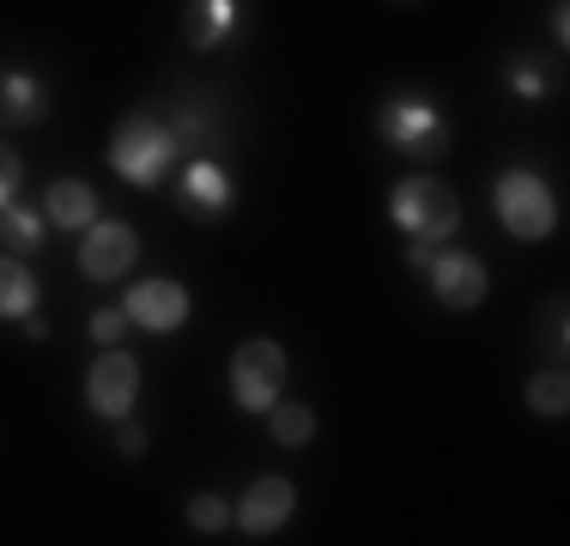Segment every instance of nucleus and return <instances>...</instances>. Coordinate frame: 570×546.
<instances>
[{
    "label": "nucleus",
    "instance_id": "4be33fe9",
    "mask_svg": "<svg viewBox=\"0 0 570 546\" xmlns=\"http://www.w3.org/2000/svg\"><path fill=\"white\" fill-rule=\"evenodd\" d=\"M510 86L522 91V98H540V74L528 61H510Z\"/></svg>",
    "mask_w": 570,
    "mask_h": 546
},
{
    "label": "nucleus",
    "instance_id": "423d86ee",
    "mask_svg": "<svg viewBox=\"0 0 570 546\" xmlns=\"http://www.w3.org/2000/svg\"><path fill=\"white\" fill-rule=\"evenodd\" d=\"M134 394H140V364H134L128 352H104V359L91 364V377H86V401H91V413L121 419V413L134 407Z\"/></svg>",
    "mask_w": 570,
    "mask_h": 546
},
{
    "label": "nucleus",
    "instance_id": "a211bd4d",
    "mask_svg": "<svg viewBox=\"0 0 570 546\" xmlns=\"http://www.w3.org/2000/svg\"><path fill=\"white\" fill-rule=\"evenodd\" d=\"M564 401H570L564 371H547V377L528 382V407H534V413H564Z\"/></svg>",
    "mask_w": 570,
    "mask_h": 546
},
{
    "label": "nucleus",
    "instance_id": "412c9836",
    "mask_svg": "<svg viewBox=\"0 0 570 546\" xmlns=\"http://www.w3.org/2000/svg\"><path fill=\"white\" fill-rule=\"evenodd\" d=\"M121 328H128V316H121V310H98V316H91V340H116Z\"/></svg>",
    "mask_w": 570,
    "mask_h": 546
},
{
    "label": "nucleus",
    "instance_id": "9b49d317",
    "mask_svg": "<svg viewBox=\"0 0 570 546\" xmlns=\"http://www.w3.org/2000/svg\"><path fill=\"white\" fill-rule=\"evenodd\" d=\"M225 207H230L225 170H219V164H207V158H195V164H188V176H183V213L188 218H219Z\"/></svg>",
    "mask_w": 570,
    "mask_h": 546
},
{
    "label": "nucleus",
    "instance_id": "5701e85b",
    "mask_svg": "<svg viewBox=\"0 0 570 546\" xmlns=\"http://www.w3.org/2000/svg\"><path fill=\"white\" fill-rule=\"evenodd\" d=\"M547 347H552V352H564V304H552V310H547Z\"/></svg>",
    "mask_w": 570,
    "mask_h": 546
},
{
    "label": "nucleus",
    "instance_id": "20e7f679",
    "mask_svg": "<svg viewBox=\"0 0 570 546\" xmlns=\"http://www.w3.org/2000/svg\"><path fill=\"white\" fill-rule=\"evenodd\" d=\"M285 389V352L274 340H243L237 359H230V394H237L243 413H267Z\"/></svg>",
    "mask_w": 570,
    "mask_h": 546
},
{
    "label": "nucleus",
    "instance_id": "dca6fc26",
    "mask_svg": "<svg viewBox=\"0 0 570 546\" xmlns=\"http://www.w3.org/2000/svg\"><path fill=\"white\" fill-rule=\"evenodd\" d=\"M0 243H12V250H37V243H43V213L7 201V207H0Z\"/></svg>",
    "mask_w": 570,
    "mask_h": 546
},
{
    "label": "nucleus",
    "instance_id": "f3484780",
    "mask_svg": "<svg viewBox=\"0 0 570 546\" xmlns=\"http://www.w3.org/2000/svg\"><path fill=\"white\" fill-rule=\"evenodd\" d=\"M267 413H274V437H279L285 449L309 443V431H316V413H309V407H297V401H292V407H279V401H274Z\"/></svg>",
    "mask_w": 570,
    "mask_h": 546
},
{
    "label": "nucleus",
    "instance_id": "2eb2a0df",
    "mask_svg": "<svg viewBox=\"0 0 570 546\" xmlns=\"http://www.w3.org/2000/svg\"><path fill=\"white\" fill-rule=\"evenodd\" d=\"M31 310H37V280H31V267L0 255V316H19V322H24Z\"/></svg>",
    "mask_w": 570,
    "mask_h": 546
},
{
    "label": "nucleus",
    "instance_id": "39448f33",
    "mask_svg": "<svg viewBox=\"0 0 570 546\" xmlns=\"http://www.w3.org/2000/svg\"><path fill=\"white\" fill-rule=\"evenodd\" d=\"M383 140L401 146V153H413V158H443L450 153V128H443V116L431 104H419V98H401V104L383 109Z\"/></svg>",
    "mask_w": 570,
    "mask_h": 546
},
{
    "label": "nucleus",
    "instance_id": "f03ea898",
    "mask_svg": "<svg viewBox=\"0 0 570 546\" xmlns=\"http://www.w3.org/2000/svg\"><path fill=\"white\" fill-rule=\"evenodd\" d=\"M395 225L406 231V237H450V231L461 225V201L450 183H438V176H406V183L395 188Z\"/></svg>",
    "mask_w": 570,
    "mask_h": 546
},
{
    "label": "nucleus",
    "instance_id": "1a4fd4ad",
    "mask_svg": "<svg viewBox=\"0 0 570 546\" xmlns=\"http://www.w3.org/2000/svg\"><path fill=\"white\" fill-rule=\"evenodd\" d=\"M121 316L140 322V328H183L188 316V292L176 280H146L121 298Z\"/></svg>",
    "mask_w": 570,
    "mask_h": 546
},
{
    "label": "nucleus",
    "instance_id": "f257e3e1",
    "mask_svg": "<svg viewBox=\"0 0 570 546\" xmlns=\"http://www.w3.org/2000/svg\"><path fill=\"white\" fill-rule=\"evenodd\" d=\"M176 134L165 128L158 116H146V109H134V116H121V128L110 134V164L116 176H128L134 188H153L158 176H165V164L176 158Z\"/></svg>",
    "mask_w": 570,
    "mask_h": 546
},
{
    "label": "nucleus",
    "instance_id": "393cba45",
    "mask_svg": "<svg viewBox=\"0 0 570 546\" xmlns=\"http://www.w3.org/2000/svg\"><path fill=\"white\" fill-rule=\"evenodd\" d=\"M406 262H413V267H425V262H431V243H425V237H413V250H406Z\"/></svg>",
    "mask_w": 570,
    "mask_h": 546
},
{
    "label": "nucleus",
    "instance_id": "aec40b11",
    "mask_svg": "<svg viewBox=\"0 0 570 546\" xmlns=\"http://www.w3.org/2000/svg\"><path fill=\"white\" fill-rule=\"evenodd\" d=\"M19 176H24L19 153H12V146H0V207H7L12 195H19Z\"/></svg>",
    "mask_w": 570,
    "mask_h": 546
},
{
    "label": "nucleus",
    "instance_id": "0eeeda50",
    "mask_svg": "<svg viewBox=\"0 0 570 546\" xmlns=\"http://www.w3.org/2000/svg\"><path fill=\"white\" fill-rule=\"evenodd\" d=\"M425 273H431V292H438L450 310H473V304L485 298V267L473 262L468 250H443V255H431Z\"/></svg>",
    "mask_w": 570,
    "mask_h": 546
},
{
    "label": "nucleus",
    "instance_id": "b1692460",
    "mask_svg": "<svg viewBox=\"0 0 570 546\" xmlns=\"http://www.w3.org/2000/svg\"><path fill=\"white\" fill-rule=\"evenodd\" d=\"M116 443H121V456H140V449H146V431H140V426H121Z\"/></svg>",
    "mask_w": 570,
    "mask_h": 546
},
{
    "label": "nucleus",
    "instance_id": "f8f14e48",
    "mask_svg": "<svg viewBox=\"0 0 570 546\" xmlns=\"http://www.w3.org/2000/svg\"><path fill=\"white\" fill-rule=\"evenodd\" d=\"M49 116V91L31 74H0V128H31Z\"/></svg>",
    "mask_w": 570,
    "mask_h": 546
},
{
    "label": "nucleus",
    "instance_id": "6e6552de",
    "mask_svg": "<svg viewBox=\"0 0 570 546\" xmlns=\"http://www.w3.org/2000/svg\"><path fill=\"white\" fill-rule=\"evenodd\" d=\"M134 231L116 225V218H104V225H86V243H79V273L86 280H116V273H128L134 262Z\"/></svg>",
    "mask_w": 570,
    "mask_h": 546
},
{
    "label": "nucleus",
    "instance_id": "6ab92c4d",
    "mask_svg": "<svg viewBox=\"0 0 570 546\" xmlns=\"http://www.w3.org/2000/svg\"><path fill=\"white\" fill-rule=\"evenodd\" d=\"M188 523H195V528H225L230 523L225 498H195V504H188Z\"/></svg>",
    "mask_w": 570,
    "mask_h": 546
},
{
    "label": "nucleus",
    "instance_id": "7ed1b4c3",
    "mask_svg": "<svg viewBox=\"0 0 570 546\" xmlns=\"http://www.w3.org/2000/svg\"><path fill=\"white\" fill-rule=\"evenodd\" d=\"M498 218L510 225V237L540 243L552 225H559V207H552V188L540 183L534 170H510V176H498Z\"/></svg>",
    "mask_w": 570,
    "mask_h": 546
},
{
    "label": "nucleus",
    "instance_id": "9d476101",
    "mask_svg": "<svg viewBox=\"0 0 570 546\" xmlns=\"http://www.w3.org/2000/svg\"><path fill=\"white\" fill-rule=\"evenodd\" d=\"M292 504H297V491L292 480H279V474H267V480H255L249 491H243V504H237V523H243V535H274V528L292 516Z\"/></svg>",
    "mask_w": 570,
    "mask_h": 546
},
{
    "label": "nucleus",
    "instance_id": "4468645a",
    "mask_svg": "<svg viewBox=\"0 0 570 546\" xmlns=\"http://www.w3.org/2000/svg\"><path fill=\"white\" fill-rule=\"evenodd\" d=\"M230 31H237V0H195L183 19L188 49H219Z\"/></svg>",
    "mask_w": 570,
    "mask_h": 546
},
{
    "label": "nucleus",
    "instance_id": "ddd939ff",
    "mask_svg": "<svg viewBox=\"0 0 570 546\" xmlns=\"http://www.w3.org/2000/svg\"><path fill=\"white\" fill-rule=\"evenodd\" d=\"M43 218L61 225V231H86V225H98V195H91L79 176H61V183L49 188V201H43Z\"/></svg>",
    "mask_w": 570,
    "mask_h": 546
}]
</instances>
